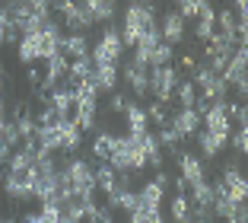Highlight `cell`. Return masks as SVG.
Listing matches in <instances>:
<instances>
[{"label":"cell","mask_w":248,"mask_h":223,"mask_svg":"<svg viewBox=\"0 0 248 223\" xmlns=\"http://www.w3.org/2000/svg\"><path fill=\"white\" fill-rule=\"evenodd\" d=\"M0 223H19V220H16V217H7V220H0Z\"/></svg>","instance_id":"39"},{"label":"cell","mask_w":248,"mask_h":223,"mask_svg":"<svg viewBox=\"0 0 248 223\" xmlns=\"http://www.w3.org/2000/svg\"><path fill=\"white\" fill-rule=\"evenodd\" d=\"M201 7H204V0H182L175 13L182 16V19H197V13H201Z\"/></svg>","instance_id":"28"},{"label":"cell","mask_w":248,"mask_h":223,"mask_svg":"<svg viewBox=\"0 0 248 223\" xmlns=\"http://www.w3.org/2000/svg\"><path fill=\"white\" fill-rule=\"evenodd\" d=\"M61 51H64L67 61H80V58H89V42L86 35H64L61 38Z\"/></svg>","instance_id":"13"},{"label":"cell","mask_w":248,"mask_h":223,"mask_svg":"<svg viewBox=\"0 0 248 223\" xmlns=\"http://www.w3.org/2000/svg\"><path fill=\"white\" fill-rule=\"evenodd\" d=\"M86 220H89V223H115V214H111L108 204H95V207L89 210Z\"/></svg>","instance_id":"27"},{"label":"cell","mask_w":248,"mask_h":223,"mask_svg":"<svg viewBox=\"0 0 248 223\" xmlns=\"http://www.w3.org/2000/svg\"><path fill=\"white\" fill-rule=\"evenodd\" d=\"M245 64H248V48H235L232 51V58H229L226 70H223V83L226 86H235L239 89V96L248 93V77H245Z\"/></svg>","instance_id":"4"},{"label":"cell","mask_w":248,"mask_h":223,"mask_svg":"<svg viewBox=\"0 0 248 223\" xmlns=\"http://www.w3.org/2000/svg\"><path fill=\"white\" fill-rule=\"evenodd\" d=\"M0 220H3V217H0Z\"/></svg>","instance_id":"40"},{"label":"cell","mask_w":248,"mask_h":223,"mask_svg":"<svg viewBox=\"0 0 248 223\" xmlns=\"http://www.w3.org/2000/svg\"><path fill=\"white\" fill-rule=\"evenodd\" d=\"M156 140H159V147H166L172 156H178V153H182V137H178V131L172 128V121H169L166 128H159V137H156Z\"/></svg>","instance_id":"20"},{"label":"cell","mask_w":248,"mask_h":223,"mask_svg":"<svg viewBox=\"0 0 248 223\" xmlns=\"http://www.w3.org/2000/svg\"><path fill=\"white\" fill-rule=\"evenodd\" d=\"M175 99H178V105H182V108H194V102H197V89H194V83H191V80H178Z\"/></svg>","instance_id":"22"},{"label":"cell","mask_w":248,"mask_h":223,"mask_svg":"<svg viewBox=\"0 0 248 223\" xmlns=\"http://www.w3.org/2000/svg\"><path fill=\"white\" fill-rule=\"evenodd\" d=\"M178 169H182V179L188 182V188H194V185H201V182H207V172H204V166H201V159L194 156V153H188V150H182L178 153Z\"/></svg>","instance_id":"9"},{"label":"cell","mask_w":248,"mask_h":223,"mask_svg":"<svg viewBox=\"0 0 248 223\" xmlns=\"http://www.w3.org/2000/svg\"><path fill=\"white\" fill-rule=\"evenodd\" d=\"M166 185H169V175L162 172H156V179H150V182H143V188H140V194H137V207H159L162 204V198H166Z\"/></svg>","instance_id":"6"},{"label":"cell","mask_w":248,"mask_h":223,"mask_svg":"<svg viewBox=\"0 0 248 223\" xmlns=\"http://www.w3.org/2000/svg\"><path fill=\"white\" fill-rule=\"evenodd\" d=\"M121 51H124L121 32H118L115 26H108V29L102 32V38H99V45H95V51H93V64H95V67H102V64H115V67H118Z\"/></svg>","instance_id":"3"},{"label":"cell","mask_w":248,"mask_h":223,"mask_svg":"<svg viewBox=\"0 0 248 223\" xmlns=\"http://www.w3.org/2000/svg\"><path fill=\"white\" fill-rule=\"evenodd\" d=\"M143 112H146V121H156L159 128H166V124H169V112H166V105H159V102L146 105Z\"/></svg>","instance_id":"26"},{"label":"cell","mask_w":248,"mask_h":223,"mask_svg":"<svg viewBox=\"0 0 248 223\" xmlns=\"http://www.w3.org/2000/svg\"><path fill=\"white\" fill-rule=\"evenodd\" d=\"M7 26H10V13H7V7H0V45L7 38Z\"/></svg>","instance_id":"34"},{"label":"cell","mask_w":248,"mask_h":223,"mask_svg":"<svg viewBox=\"0 0 248 223\" xmlns=\"http://www.w3.org/2000/svg\"><path fill=\"white\" fill-rule=\"evenodd\" d=\"M229 140H232V147L245 156V150H248V128H239V134H229Z\"/></svg>","instance_id":"32"},{"label":"cell","mask_w":248,"mask_h":223,"mask_svg":"<svg viewBox=\"0 0 248 223\" xmlns=\"http://www.w3.org/2000/svg\"><path fill=\"white\" fill-rule=\"evenodd\" d=\"M194 137H197V144H201V153H204V156H217V153L229 144V140H223V137L210 134V131H197Z\"/></svg>","instance_id":"17"},{"label":"cell","mask_w":248,"mask_h":223,"mask_svg":"<svg viewBox=\"0 0 248 223\" xmlns=\"http://www.w3.org/2000/svg\"><path fill=\"white\" fill-rule=\"evenodd\" d=\"M115 147H118V134H111V131H99V134H95V140H93V156H95V163H108V156L115 153Z\"/></svg>","instance_id":"12"},{"label":"cell","mask_w":248,"mask_h":223,"mask_svg":"<svg viewBox=\"0 0 248 223\" xmlns=\"http://www.w3.org/2000/svg\"><path fill=\"white\" fill-rule=\"evenodd\" d=\"M93 83H95V89H99V93H111V89L118 86V67H115V64H102V67H95Z\"/></svg>","instance_id":"14"},{"label":"cell","mask_w":248,"mask_h":223,"mask_svg":"<svg viewBox=\"0 0 248 223\" xmlns=\"http://www.w3.org/2000/svg\"><path fill=\"white\" fill-rule=\"evenodd\" d=\"M127 102H131V99H127L124 93H111V99H108V112H115V115H118V112H124V108H127Z\"/></svg>","instance_id":"33"},{"label":"cell","mask_w":248,"mask_h":223,"mask_svg":"<svg viewBox=\"0 0 248 223\" xmlns=\"http://www.w3.org/2000/svg\"><path fill=\"white\" fill-rule=\"evenodd\" d=\"M201 124H204V131H210V134L229 140V134H232V121H229V115H226V102H213L204 115H201Z\"/></svg>","instance_id":"5"},{"label":"cell","mask_w":248,"mask_h":223,"mask_svg":"<svg viewBox=\"0 0 248 223\" xmlns=\"http://www.w3.org/2000/svg\"><path fill=\"white\" fill-rule=\"evenodd\" d=\"M16 45H19V61L26 67H32L38 61V35H22Z\"/></svg>","instance_id":"19"},{"label":"cell","mask_w":248,"mask_h":223,"mask_svg":"<svg viewBox=\"0 0 248 223\" xmlns=\"http://www.w3.org/2000/svg\"><path fill=\"white\" fill-rule=\"evenodd\" d=\"M19 223H42V214H32V210H29V214H22Z\"/></svg>","instance_id":"37"},{"label":"cell","mask_w":248,"mask_h":223,"mask_svg":"<svg viewBox=\"0 0 248 223\" xmlns=\"http://www.w3.org/2000/svg\"><path fill=\"white\" fill-rule=\"evenodd\" d=\"M124 115H127V131H131V134H143L146 131V112L137 105V102H127Z\"/></svg>","instance_id":"18"},{"label":"cell","mask_w":248,"mask_h":223,"mask_svg":"<svg viewBox=\"0 0 248 223\" xmlns=\"http://www.w3.org/2000/svg\"><path fill=\"white\" fill-rule=\"evenodd\" d=\"M58 134H61V150H67V153H73L83 144V134L73 121H58Z\"/></svg>","instance_id":"15"},{"label":"cell","mask_w":248,"mask_h":223,"mask_svg":"<svg viewBox=\"0 0 248 223\" xmlns=\"http://www.w3.org/2000/svg\"><path fill=\"white\" fill-rule=\"evenodd\" d=\"M217 26H219V35H235V13L232 10H219Z\"/></svg>","instance_id":"25"},{"label":"cell","mask_w":248,"mask_h":223,"mask_svg":"<svg viewBox=\"0 0 248 223\" xmlns=\"http://www.w3.org/2000/svg\"><path fill=\"white\" fill-rule=\"evenodd\" d=\"M197 54H194V51H185V54H182V58H178V64H182L185 67V70H194V64H197Z\"/></svg>","instance_id":"35"},{"label":"cell","mask_w":248,"mask_h":223,"mask_svg":"<svg viewBox=\"0 0 248 223\" xmlns=\"http://www.w3.org/2000/svg\"><path fill=\"white\" fill-rule=\"evenodd\" d=\"M178 80H182V73H178V67H172V64L153 67V70H150V93L156 96L159 105H169V99L175 96Z\"/></svg>","instance_id":"2"},{"label":"cell","mask_w":248,"mask_h":223,"mask_svg":"<svg viewBox=\"0 0 248 223\" xmlns=\"http://www.w3.org/2000/svg\"><path fill=\"white\" fill-rule=\"evenodd\" d=\"M70 93H73V108H77V112H95V108H99V89H95L93 80L77 83Z\"/></svg>","instance_id":"10"},{"label":"cell","mask_w":248,"mask_h":223,"mask_svg":"<svg viewBox=\"0 0 248 223\" xmlns=\"http://www.w3.org/2000/svg\"><path fill=\"white\" fill-rule=\"evenodd\" d=\"M156 32V16L153 3H131L124 10V29H121V45H137L143 35Z\"/></svg>","instance_id":"1"},{"label":"cell","mask_w":248,"mask_h":223,"mask_svg":"<svg viewBox=\"0 0 248 223\" xmlns=\"http://www.w3.org/2000/svg\"><path fill=\"white\" fill-rule=\"evenodd\" d=\"M86 7H89V13H93L95 22H108V26H111V19H115V13H118L115 0H89Z\"/></svg>","instance_id":"16"},{"label":"cell","mask_w":248,"mask_h":223,"mask_svg":"<svg viewBox=\"0 0 248 223\" xmlns=\"http://www.w3.org/2000/svg\"><path fill=\"white\" fill-rule=\"evenodd\" d=\"M175 188H178V194H185V191H188V182H185L182 175H178V179H175Z\"/></svg>","instance_id":"38"},{"label":"cell","mask_w":248,"mask_h":223,"mask_svg":"<svg viewBox=\"0 0 248 223\" xmlns=\"http://www.w3.org/2000/svg\"><path fill=\"white\" fill-rule=\"evenodd\" d=\"M213 80H217V73H213L207 64H194V77H191V83H194L197 93H201V89H207Z\"/></svg>","instance_id":"23"},{"label":"cell","mask_w":248,"mask_h":223,"mask_svg":"<svg viewBox=\"0 0 248 223\" xmlns=\"http://www.w3.org/2000/svg\"><path fill=\"white\" fill-rule=\"evenodd\" d=\"M172 220L175 223L191 220V201L185 198V194H175V198H172Z\"/></svg>","instance_id":"24"},{"label":"cell","mask_w":248,"mask_h":223,"mask_svg":"<svg viewBox=\"0 0 248 223\" xmlns=\"http://www.w3.org/2000/svg\"><path fill=\"white\" fill-rule=\"evenodd\" d=\"M124 83H127V89L134 93V99L150 93V73H146V67H140L134 58L124 64Z\"/></svg>","instance_id":"8"},{"label":"cell","mask_w":248,"mask_h":223,"mask_svg":"<svg viewBox=\"0 0 248 223\" xmlns=\"http://www.w3.org/2000/svg\"><path fill=\"white\" fill-rule=\"evenodd\" d=\"M0 140H3V144H7L10 150L22 144V137H19V131H16V124H13V121H7V124H3V131H0Z\"/></svg>","instance_id":"29"},{"label":"cell","mask_w":248,"mask_h":223,"mask_svg":"<svg viewBox=\"0 0 248 223\" xmlns=\"http://www.w3.org/2000/svg\"><path fill=\"white\" fill-rule=\"evenodd\" d=\"M213 204V185L210 182H201V185L191 188V207H210Z\"/></svg>","instance_id":"21"},{"label":"cell","mask_w":248,"mask_h":223,"mask_svg":"<svg viewBox=\"0 0 248 223\" xmlns=\"http://www.w3.org/2000/svg\"><path fill=\"white\" fill-rule=\"evenodd\" d=\"M156 29H159L162 45H172V48H175V45H182L185 35H188V32H185V19L175 13V10L162 13V19H159V26H156Z\"/></svg>","instance_id":"7"},{"label":"cell","mask_w":248,"mask_h":223,"mask_svg":"<svg viewBox=\"0 0 248 223\" xmlns=\"http://www.w3.org/2000/svg\"><path fill=\"white\" fill-rule=\"evenodd\" d=\"M172 58H175L172 45H162V42H159V48H156V54H153V67H166V64H172Z\"/></svg>","instance_id":"30"},{"label":"cell","mask_w":248,"mask_h":223,"mask_svg":"<svg viewBox=\"0 0 248 223\" xmlns=\"http://www.w3.org/2000/svg\"><path fill=\"white\" fill-rule=\"evenodd\" d=\"M172 128L178 131V137H194L201 131V115H197L194 108H178V115L172 118Z\"/></svg>","instance_id":"11"},{"label":"cell","mask_w":248,"mask_h":223,"mask_svg":"<svg viewBox=\"0 0 248 223\" xmlns=\"http://www.w3.org/2000/svg\"><path fill=\"white\" fill-rule=\"evenodd\" d=\"M10 153H13V150H10V147L0 140V166H7V163H10Z\"/></svg>","instance_id":"36"},{"label":"cell","mask_w":248,"mask_h":223,"mask_svg":"<svg viewBox=\"0 0 248 223\" xmlns=\"http://www.w3.org/2000/svg\"><path fill=\"white\" fill-rule=\"evenodd\" d=\"M42 223H64L61 220V210H58V204H42Z\"/></svg>","instance_id":"31"}]
</instances>
